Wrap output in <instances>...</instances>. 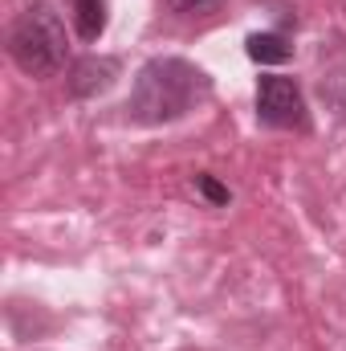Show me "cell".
<instances>
[{"label":"cell","instance_id":"obj_1","mask_svg":"<svg viewBox=\"0 0 346 351\" xmlns=\"http://www.w3.org/2000/svg\"><path fill=\"white\" fill-rule=\"evenodd\" d=\"M208 94H212V82L200 66H191L183 58H155L135 74L127 110L135 123L159 127V123H175V119L191 114Z\"/></svg>","mask_w":346,"mask_h":351},{"label":"cell","instance_id":"obj_2","mask_svg":"<svg viewBox=\"0 0 346 351\" xmlns=\"http://www.w3.org/2000/svg\"><path fill=\"white\" fill-rule=\"evenodd\" d=\"M66 49H70L66 25H62V16H57L45 0L29 4V8L12 21V29H8V53H12V62H16L29 78H49V74H57V70L66 66Z\"/></svg>","mask_w":346,"mask_h":351},{"label":"cell","instance_id":"obj_3","mask_svg":"<svg viewBox=\"0 0 346 351\" xmlns=\"http://www.w3.org/2000/svg\"><path fill=\"white\" fill-rule=\"evenodd\" d=\"M257 119L265 127H281V131H289V127H306V98H302V90L293 78H285V74H269V78H261L257 86Z\"/></svg>","mask_w":346,"mask_h":351},{"label":"cell","instance_id":"obj_4","mask_svg":"<svg viewBox=\"0 0 346 351\" xmlns=\"http://www.w3.org/2000/svg\"><path fill=\"white\" fill-rule=\"evenodd\" d=\"M118 78V62L114 58H90V62H78L74 66V78H70V90L82 98V94H98Z\"/></svg>","mask_w":346,"mask_h":351},{"label":"cell","instance_id":"obj_5","mask_svg":"<svg viewBox=\"0 0 346 351\" xmlns=\"http://www.w3.org/2000/svg\"><path fill=\"white\" fill-rule=\"evenodd\" d=\"M245 45H249V58H253V62H261V66L289 62V53H293V45H289L281 33H253Z\"/></svg>","mask_w":346,"mask_h":351},{"label":"cell","instance_id":"obj_6","mask_svg":"<svg viewBox=\"0 0 346 351\" xmlns=\"http://www.w3.org/2000/svg\"><path fill=\"white\" fill-rule=\"evenodd\" d=\"M74 25L82 41H98L106 33V0H74Z\"/></svg>","mask_w":346,"mask_h":351},{"label":"cell","instance_id":"obj_7","mask_svg":"<svg viewBox=\"0 0 346 351\" xmlns=\"http://www.w3.org/2000/svg\"><path fill=\"white\" fill-rule=\"evenodd\" d=\"M168 4H172L179 16H208V12H216L224 0H168Z\"/></svg>","mask_w":346,"mask_h":351},{"label":"cell","instance_id":"obj_8","mask_svg":"<svg viewBox=\"0 0 346 351\" xmlns=\"http://www.w3.org/2000/svg\"><path fill=\"white\" fill-rule=\"evenodd\" d=\"M196 184H200V192H204V196H212L216 204H224V200H228V188H220V184H216L212 176H200Z\"/></svg>","mask_w":346,"mask_h":351}]
</instances>
